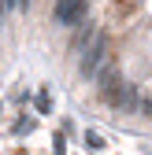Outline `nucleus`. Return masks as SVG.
<instances>
[{"label":"nucleus","mask_w":152,"mask_h":155,"mask_svg":"<svg viewBox=\"0 0 152 155\" xmlns=\"http://www.w3.org/2000/svg\"><path fill=\"white\" fill-rule=\"evenodd\" d=\"M0 4H4V8H19V0H0Z\"/></svg>","instance_id":"nucleus-7"},{"label":"nucleus","mask_w":152,"mask_h":155,"mask_svg":"<svg viewBox=\"0 0 152 155\" xmlns=\"http://www.w3.org/2000/svg\"><path fill=\"white\" fill-rule=\"evenodd\" d=\"M26 129H33V122H30V118H19V122H15V133H26Z\"/></svg>","instance_id":"nucleus-6"},{"label":"nucleus","mask_w":152,"mask_h":155,"mask_svg":"<svg viewBox=\"0 0 152 155\" xmlns=\"http://www.w3.org/2000/svg\"><path fill=\"white\" fill-rule=\"evenodd\" d=\"M0 11H4V4H0Z\"/></svg>","instance_id":"nucleus-8"},{"label":"nucleus","mask_w":152,"mask_h":155,"mask_svg":"<svg viewBox=\"0 0 152 155\" xmlns=\"http://www.w3.org/2000/svg\"><path fill=\"white\" fill-rule=\"evenodd\" d=\"M85 148L100 151V148H104V137H100V133H93V129H85Z\"/></svg>","instance_id":"nucleus-3"},{"label":"nucleus","mask_w":152,"mask_h":155,"mask_svg":"<svg viewBox=\"0 0 152 155\" xmlns=\"http://www.w3.org/2000/svg\"><path fill=\"white\" fill-rule=\"evenodd\" d=\"M48 107H52V100H48V92L41 89V92H37V111H41V114H48Z\"/></svg>","instance_id":"nucleus-4"},{"label":"nucleus","mask_w":152,"mask_h":155,"mask_svg":"<svg viewBox=\"0 0 152 155\" xmlns=\"http://www.w3.org/2000/svg\"><path fill=\"white\" fill-rule=\"evenodd\" d=\"M85 0H60V4H56V18H60V26H74L78 22V18L85 15Z\"/></svg>","instance_id":"nucleus-2"},{"label":"nucleus","mask_w":152,"mask_h":155,"mask_svg":"<svg viewBox=\"0 0 152 155\" xmlns=\"http://www.w3.org/2000/svg\"><path fill=\"white\" fill-rule=\"evenodd\" d=\"M104 63H108V41H104V37H97L93 48H89V55L82 59V74H85V78H97Z\"/></svg>","instance_id":"nucleus-1"},{"label":"nucleus","mask_w":152,"mask_h":155,"mask_svg":"<svg viewBox=\"0 0 152 155\" xmlns=\"http://www.w3.org/2000/svg\"><path fill=\"white\" fill-rule=\"evenodd\" d=\"M52 151H56V155H67V140H63V133H56V137H52Z\"/></svg>","instance_id":"nucleus-5"}]
</instances>
